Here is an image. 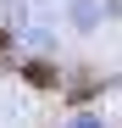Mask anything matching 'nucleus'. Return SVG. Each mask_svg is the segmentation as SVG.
Wrapping results in <instances>:
<instances>
[{"label":"nucleus","instance_id":"1","mask_svg":"<svg viewBox=\"0 0 122 128\" xmlns=\"http://www.w3.org/2000/svg\"><path fill=\"white\" fill-rule=\"evenodd\" d=\"M6 56H11V34L0 28V61H6Z\"/></svg>","mask_w":122,"mask_h":128}]
</instances>
